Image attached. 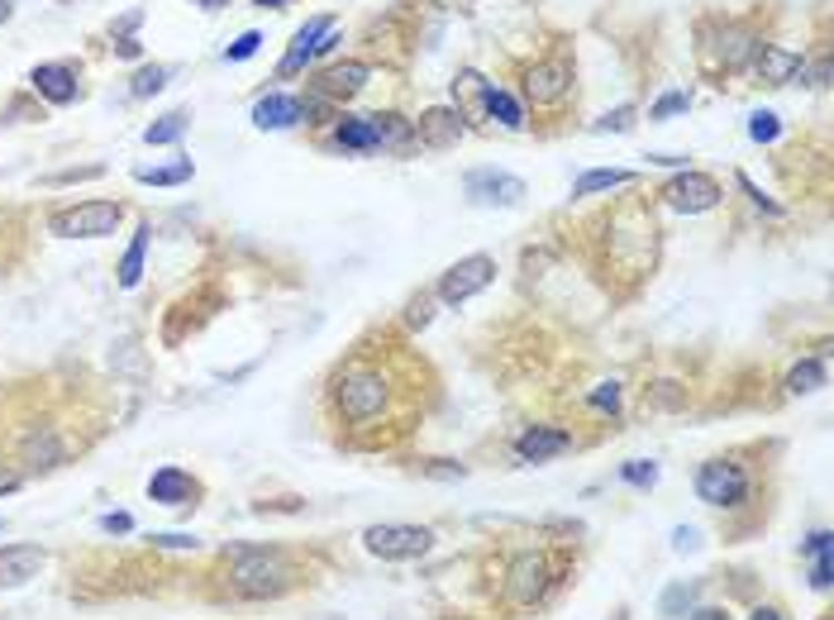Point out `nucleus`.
I'll return each instance as SVG.
<instances>
[{"label":"nucleus","instance_id":"f257e3e1","mask_svg":"<svg viewBox=\"0 0 834 620\" xmlns=\"http://www.w3.org/2000/svg\"><path fill=\"white\" fill-rule=\"evenodd\" d=\"M435 387V382H425ZM420 377L415 363L406 358V344L382 348V358H373L358 344V354H348L339 368L329 373L325 402H329V420L339 425V444L348 449H391L410 435V406L420 402Z\"/></svg>","mask_w":834,"mask_h":620},{"label":"nucleus","instance_id":"f03ea898","mask_svg":"<svg viewBox=\"0 0 834 620\" xmlns=\"http://www.w3.org/2000/svg\"><path fill=\"white\" fill-rule=\"evenodd\" d=\"M215 601H282L311 582L306 563L282 545H230L220 549V568L211 572Z\"/></svg>","mask_w":834,"mask_h":620},{"label":"nucleus","instance_id":"7ed1b4c3","mask_svg":"<svg viewBox=\"0 0 834 620\" xmlns=\"http://www.w3.org/2000/svg\"><path fill=\"white\" fill-rule=\"evenodd\" d=\"M577 559L568 549L553 545H535L510 553V563L501 572V611L510 616H539L543 607H553L558 592L572 582Z\"/></svg>","mask_w":834,"mask_h":620},{"label":"nucleus","instance_id":"20e7f679","mask_svg":"<svg viewBox=\"0 0 834 620\" xmlns=\"http://www.w3.org/2000/svg\"><path fill=\"white\" fill-rule=\"evenodd\" d=\"M692 491L701 506H711V511H720L730 520V539H734V525H740L744 511H753V468L744 464V449L734 454H715L705 458V464L692 472ZM763 516L753 511V525H759Z\"/></svg>","mask_w":834,"mask_h":620},{"label":"nucleus","instance_id":"39448f33","mask_svg":"<svg viewBox=\"0 0 834 620\" xmlns=\"http://www.w3.org/2000/svg\"><path fill=\"white\" fill-rule=\"evenodd\" d=\"M363 549L382 563H415V559H429L439 545V535L429 525H406V520H382V525H367L358 535Z\"/></svg>","mask_w":834,"mask_h":620},{"label":"nucleus","instance_id":"423d86ee","mask_svg":"<svg viewBox=\"0 0 834 620\" xmlns=\"http://www.w3.org/2000/svg\"><path fill=\"white\" fill-rule=\"evenodd\" d=\"M120 220H124L120 201H82V205H72V211L48 215V230L58 238H105L120 230Z\"/></svg>","mask_w":834,"mask_h":620},{"label":"nucleus","instance_id":"0eeeda50","mask_svg":"<svg viewBox=\"0 0 834 620\" xmlns=\"http://www.w3.org/2000/svg\"><path fill=\"white\" fill-rule=\"evenodd\" d=\"M491 282H496V258H491V253H468V258H458L435 282V296H439V306H462V301H472L477 292H487Z\"/></svg>","mask_w":834,"mask_h":620},{"label":"nucleus","instance_id":"6e6552de","mask_svg":"<svg viewBox=\"0 0 834 620\" xmlns=\"http://www.w3.org/2000/svg\"><path fill=\"white\" fill-rule=\"evenodd\" d=\"M149 501L167 506V511H196V506L205 501V482L196 472H186L182 464H163L153 477H149Z\"/></svg>","mask_w":834,"mask_h":620},{"label":"nucleus","instance_id":"1a4fd4ad","mask_svg":"<svg viewBox=\"0 0 834 620\" xmlns=\"http://www.w3.org/2000/svg\"><path fill=\"white\" fill-rule=\"evenodd\" d=\"M659 196H663V205H672V211H682V215H701V211H715L725 191H720L715 177H705V172L682 167L678 177L659 186Z\"/></svg>","mask_w":834,"mask_h":620},{"label":"nucleus","instance_id":"9d476101","mask_svg":"<svg viewBox=\"0 0 834 620\" xmlns=\"http://www.w3.org/2000/svg\"><path fill=\"white\" fill-rule=\"evenodd\" d=\"M525 182L510 177V172H496V167H472L468 177H462V196L472 205H487V211H510V205L525 201Z\"/></svg>","mask_w":834,"mask_h":620},{"label":"nucleus","instance_id":"9b49d317","mask_svg":"<svg viewBox=\"0 0 834 620\" xmlns=\"http://www.w3.org/2000/svg\"><path fill=\"white\" fill-rule=\"evenodd\" d=\"M568 91H572V68H568L563 58H553V62H535V68L525 72V101H529V105H539V110L563 105V101H568Z\"/></svg>","mask_w":834,"mask_h":620},{"label":"nucleus","instance_id":"f8f14e48","mask_svg":"<svg viewBox=\"0 0 834 620\" xmlns=\"http://www.w3.org/2000/svg\"><path fill=\"white\" fill-rule=\"evenodd\" d=\"M62 464H68V444H62V435L53 425H39L20 439V472L24 477H43Z\"/></svg>","mask_w":834,"mask_h":620},{"label":"nucleus","instance_id":"ddd939ff","mask_svg":"<svg viewBox=\"0 0 834 620\" xmlns=\"http://www.w3.org/2000/svg\"><path fill=\"white\" fill-rule=\"evenodd\" d=\"M510 449H516L520 464H549V458H563L577 449V435H568L558 425H525Z\"/></svg>","mask_w":834,"mask_h":620},{"label":"nucleus","instance_id":"4468645a","mask_svg":"<svg viewBox=\"0 0 834 620\" xmlns=\"http://www.w3.org/2000/svg\"><path fill=\"white\" fill-rule=\"evenodd\" d=\"M48 549L43 545H0V592L29 587L43 572Z\"/></svg>","mask_w":834,"mask_h":620},{"label":"nucleus","instance_id":"2eb2a0df","mask_svg":"<svg viewBox=\"0 0 834 620\" xmlns=\"http://www.w3.org/2000/svg\"><path fill=\"white\" fill-rule=\"evenodd\" d=\"M334 29V20L329 14H315V20H306L296 29V39H292V48H286V58H282V68H277V77H296L301 68H306L311 58H319V43H325V34Z\"/></svg>","mask_w":834,"mask_h":620},{"label":"nucleus","instance_id":"dca6fc26","mask_svg":"<svg viewBox=\"0 0 834 620\" xmlns=\"http://www.w3.org/2000/svg\"><path fill=\"white\" fill-rule=\"evenodd\" d=\"M458 139H462V115L448 105H435L415 120V143H425V149H454Z\"/></svg>","mask_w":834,"mask_h":620},{"label":"nucleus","instance_id":"f3484780","mask_svg":"<svg viewBox=\"0 0 834 620\" xmlns=\"http://www.w3.org/2000/svg\"><path fill=\"white\" fill-rule=\"evenodd\" d=\"M34 91L43 95V101H53V105H68L82 95V82H77V68H68V62H43V68H34Z\"/></svg>","mask_w":834,"mask_h":620},{"label":"nucleus","instance_id":"a211bd4d","mask_svg":"<svg viewBox=\"0 0 834 620\" xmlns=\"http://www.w3.org/2000/svg\"><path fill=\"white\" fill-rule=\"evenodd\" d=\"M367 77H373V68H367V62H339V68L319 72L315 91L325 95V101H353V95L367 87Z\"/></svg>","mask_w":834,"mask_h":620},{"label":"nucleus","instance_id":"6ab92c4d","mask_svg":"<svg viewBox=\"0 0 834 620\" xmlns=\"http://www.w3.org/2000/svg\"><path fill=\"white\" fill-rule=\"evenodd\" d=\"M792 77H806V58L792 53V48H777V43L759 48V82L763 87H787Z\"/></svg>","mask_w":834,"mask_h":620},{"label":"nucleus","instance_id":"aec40b11","mask_svg":"<svg viewBox=\"0 0 834 620\" xmlns=\"http://www.w3.org/2000/svg\"><path fill=\"white\" fill-rule=\"evenodd\" d=\"M334 149H344V153H377L382 149V130H377V120L373 115H344L339 124H334Z\"/></svg>","mask_w":834,"mask_h":620},{"label":"nucleus","instance_id":"412c9836","mask_svg":"<svg viewBox=\"0 0 834 620\" xmlns=\"http://www.w3.org/2000/svg\"><path fill=\"white\" fill-rule=\"evenodd\" d=\"M301 120H306V105L286 91H272L253 105V124H258V130H292V124H301Z\"/></svg>","mask_w":834,"mask_h":620},{"label":"nucleus","instance_id":"4be33fe9","mask_svg":"<svg viewBox=\"0 0 834 620\" xmlns=\"http://www.w3.org/2000/svg\"><path fill=\"white\" fill-rule=\"evenodd\" d=\"M149 244H153V225L143 220V225L134 230V238H130V248H124V258H120V286L124 292H134V286L143 282V263H149Z\"/></svg>","mask_w":834,"mask_h":620},{"label":"nucleus","instance_id":"5701e85b","mask_svg":"<svg viewBox=\"0 0 834 620\" xmlns=\"http://www.w3.org/2000/svg\"><path fill=\"white\" fill-rule=\"evenodd\" d=\"M477 95H482V110H487V115H491L496 124H501V130H510V134L525 130V105H520L510 91L482 82V91H477Z\"/></svg>","mask_w":834,"mask_h":620},{"label":"nucleus","instance_id":"b1692460","mask_svg":"<svg viewBox=\"0 0 834 620\" xmlns=\"http://www.w3.org/2000/svg\"><path fill=\"white\" fill-rule=\"evenodd\" d=\"M705 592V578H692V582H668L663 587V597H659V616H668V620H682L686 611L696 607V597Z\"/></svg>","mask_w":834,"mask_h":620},{"label":"nucleus","instance_id":"393cba45","mask_svg":"<svg viewBox=\"0 0 834 620\" xmlns=\"http://www.w3.org/2000/svg\"><path fill=\"white\" fill-rule=\"evenodd\" d=\"M616 186H634V172H624V167L582 172V177L572 182V196H597V191H616Z\"/></svg>","mask_w":834,"mask_h":620},{"label":"nucleus","instance_id":"a878e982","mask_svg":"<svg viewBox=\"0 0 834 620\" xmlns=\"http://www.w3.org/2000/svg\"><path fill=\"white\" fill-rule=\"evenodd\" d=\"M782 387H787V396H811V392H821L825 387V358L815 354V358H801L796 368L787 373V382H782Z\"/></svg>","mask_w":834,"mask_h":620},{"label":"nucleus","instance_id":"bb28decb","mask_svg":"<svg viewBox=\"0 0 834 620\" xmlns=\"http://www.w3.org/2000/svg\"><path fill=\"white\" fill-rule=\"evenodd\" d=\"M191 157H182V163H167V167H134V182H143V186H182V182H191Z\"/></svg>","mask_w":834,"mask_h":620},{"label":"nucleus","instance_id":"cd10ccee","mask_svg":"<svg viewBox=\"0 0 834 620\" xmlns=\"http://www.w3.org/2000/svg\"><path fill=\"white\" fill-rule=\"evenodd\" d=\"M659 464L653 458H630V464H620V482L624 487H634V491H653L659 487Z\"/></svg>","mask_w":834,"mask_h":620},{"label":"nucleus","instance_id":"c85d7f7f","mask_svg":"<svg viewBox=\"0 0 834 620\" xmlns=\"http://www.w3.org/2000/svg\"><path fill=\"white\" fill-rule=\"evenodd\" d=\"M186 124H191V115H186V110H167L163 120H157V124H149V130H143V139H149L153 149H157V143H176V139L186 134Z\"/></svg>","mask_w":834,"mask_h":620},{"label":"nucleus","instance_id":"c756f323","mask_svg":"<svg viewBox=\"0 0 834 620\" xmlns=\"http://www.w3.org/2000/svg\"><path fill=\"white\" fill-rule=\"evenodd\" d=\"M630 134L634 130V105H616V110H606L601 120H591V134Z\"/></svg>","mask_w":834,"mask_h":620},{"label":"nucleus","instance_id":"7c9ffc66","mask_svg":"<svg viewBox=\"0 0 834 620\" xmlns=\"http://www.w3.org/2000/svg\"><path fill=\"white\" fill-rule=\"evenodd\" d=\"M149 545H153V549H172V553H196V549H201V539H196V535H186V530H153V535H149Z\"/></svg>","mask_w":834,"mask_h":620},{"label":"nucleus","instance_id":"2f4dec72","mask_svg":"<svg viewBox=\"0 0 834 620\" xmlns=\"http://www.w3.org/2000/svg\"><path fill=\"white\" fill-rule=\"evenodd\" d=\"M435 292H420V296H410V306H406V325L410 329H425L429 321H435Z\"/></svg>","mask_w":834,"mask_h":620},{"label":"nucleus","instance_id":"473e14b6","mask_svg":"<svg viewBox=\"0 0 834 620\" xmlns=\"http://www.w3.org/2000/svg\"><path fill=\"white\" fill-rule=\"evenodd\" d=\"M167 87V68H157V62H149V68H139L134 72V95H157V91H163Z\"/></svg>","mask_w":834,"mask_h":620},{"label":"nucleus","instance_id":"72a5a7b5","mask_svg":"<svg viewBox=\"0 0 834 620\" xmlns=\"http://www.w3.org/2000/svg\"><path fill=\"white\" fill-rule=\"evenodd\" d=\"M782 134V120L773 115V110H759V115H749V139L753 143H773Z\"/></svg>","mask_w":834,"mask_h":620},{"label":"nucleus","instance_id":"f704fd0d","mask_svg":"<svg viewBox=\"0 0 834 620\" xmlns=\"http://www.w3.org/2000/svg\"><path fill=\"white\" fill-rule=\"evenodd\" d=\"M686 105H692V95H686V91H668V95H659V101L649 105V120H672V115H682Z\"/></svg>","mask_w":834,"mask_h":620},{"label":"nucleus","instance_id":"c9c22d12","mask_svg":"<svg viewBox=\"0 0 834 620\" xmlns=\"http://www.w3.org/2000/svg\"><path fill=\"white\" fill-rule=\"evenodd\" d=\"M420 477H439V482H462V477H468V468H462V464H448V458H425V464H420Z\"/></svg>","mask_w":834,"mask_h":620},{"label":"nucleus","instance_id":"e433bc0d","mask_svg":"<svg viewBox=\"0 0 834 620\" xmlns=\"http://www.w3.org/2000/svg\"><path fill=\"white\" fill-rule=\"evenodd\" d=\"M587 406L591 410H611V416H616V410H620V382H601L597 392H587Z\"/></svg>","mask_w":834,"mask_h":620},{"label":"nucleus","instance_id":"4c0bfd02","mask_svg":"<svg viewBox=\"0 0 834 620\" xmlns=\"http://www.w3.org/2000/svg\"><path fill=\"white\" fill-rule=\"evenodd\" d=\"M806 582H811V592H830V587H834V563H830V553H821V559H811Z\"/></svg>","mask_w":834,"mask_h":620},{"label":"nucleus","instance_id":"58836bf2","mask_svg":"<svg viewBox=\"0 0 834 620\" xmlns=\"http://www.w3.org/2000/svg\"><path fill=\"white\" fill-rule=\"evenodd\" d=\"M95 525H101V535H110V539L134 535V516H130V511H105V516L95 520Z\"/></svg>","mask_w":834,"mask_h":620},{"label":"nucleus","instance_id":"ea45409f","mask_svg":"<svg viewBox=\"0 0 834 620\" xmlns=\"http://www.w3.org/2000/svg\"><path fill=\"white\" fill-rule=\"evenodd\" d=\"M258 43H263V34H258V29H248V34H238L230 48H224V58H230V62H244V58L258 53Z\"/></svg>","mask_w":834,"mask_h":620},{"label":"nucleus","instance_id":"a19ab883","mask_svg":"<svg viewBox=\"0 0 834 620\" xmlns=\"http://www.w3.org/2000/svg\"><path fill=\"white\" fill-rule=\"evenodd\" d=\"M834 549V535L830 530H811L806 539H801V559H821V553Z\"/></svg>","mask_w":834,"mask_h":620},{"label":"nucleus","instance_id":"79ce46f5","mask_svg":"<svg viewBox=\"0 0 834 620\" xmlns=\"http://www.w3.org/2000/svg\"><path fill=\"white\" fill-rule=\"evenodd\" d=\"M672 549H678V553H696L701 549V535L692 530V525H678V530H672Z\"/></svg>","mask_w":834,"mask_h":620},{"label":"nucleus","instance_id":"37998d69","mask_svg":"<svg viewBox=\"0 0 834 620\" xmlns=\"http://www.w3.org/2000/svg\"><path fill=\"white\" fill-rule=\"evenodd\" d=\"M740 186H744V196H749L753 205H759V211H767V215H782V205H777V201H767L763 191H759V186H753V182L744 177V172H740Z\"/></svg>","mask_w":834,"mask_h":620},{"label":"nucleus","instance_id":"c03bdc74","mask_svg":"<svg viewBox=\"0 0 834 620\" xmlns=\"http://www.w3.org/2000/svg\"><path fill=\"white\" fill-rule=\"evenodd\" d=\"M20 487H24V472L10 468V464H0V497H14Z\"/></svg>","mask_w":834,"mask_h":620},{"label":"nucleus","instance_id":"a18cd8bd","mask_svg":"<svg viewBox=\"0 0 834 620\" xmlns=\"http://www.w3.org/2000/svg\"><path fill=\"white\" fill-rule=\"evenodd\" d=\"M749 620H792V616H787V607H782V601H763V607H753Z\"/></svg>","mask_w":834,"mask_h":620},{"label":"nucleus","instance_id":"49530a36","mask_svg":"<svg viewBox=\"0 0 834 620\" xmlns=\"http://www.w3.org/2000/svg\"><path fill=\"white\" fill-rule=\"evenodd\" d=\"M682 620H734V616H730V607H692Z\"/></svg>","mask_w":834,"mask_h":620},{"label":"nucleus","instance_id":"de8ad7c7","mask_svg":"<svg viewBox=\"0 0 834 620\" xmlns=\"http://www.w3.org/2000/svg\"><path fill=\"white\" fill-rule=\"evenodd\" d=\"M649 163H659V167H686V157H682V153H649Z\"/></svg>","mask_w":834,"mask_h":620},{"label":"nucleus","instance_id":"09e8293b","mask_svg":"<svg viewBox=\"0 0 834 620\" xmlns=\"http://www.w3.org/2000/svg\"><path fill=\"white\" fill-rule=\"evenodd\" d=\"M815 87H830V62H815Z\"/></svg>","mask_w":834,"mask_h":620},{"label":"nucleus","instance_id":"8fccbe9b","mask_svg":"<svg viewBox=\"0 0 834 620\" xmlns=\"http://www.w3.org/2000/svg\"><path fill=\"white\" fill-rule=\"evenodd\" d=\"M115 48H120V53H124V58H139V43H134V39H120Z\"/></svg>","mask_w":834,"mask_h":620},{"label":"nucleus","instance_id":"3c124183","mask_svg":"<svg viewBox=\"0 0 834 620\" xmlns=\"http://www.w3.org/2000/svg\"><path fill=\"white\" fill-rule=\"evenodd\" d=\"M196 6H201V10H224L230 0H196Z\"/></svg>","mask_w":834,"mask_h":620},{"label":"nucleus","instance_id":"603ef678","mask_svg":"<svg viewBox=\"0 0 834 620\" xmlns=\"http://www.w3.org/2000/svg\"><path fill=\"white\" fill-rule=\"evenodd\" d=\"M258 10H277V6H286V0H253Z\"/></svg>","mask_w":834,"mask_h":620},{"label":"nucleus","instance_id":"864d4df0","mask_svg":"<svg viewBox=\"0 0 834 620\" xmlns=\"http://www.w3.org/2000/svg\"><path fill=\"white\" fill-rule=\"evenodd\" d=\"M10 20V0H0V24H6Z\"/></svg>","mask_w":834,"mask_h":620},{"label":"nucleus","instance_id":"5fc2aeb1","mask_svg":"<svg viewBox=\"0 0 834 620\" xmlns=\"http://www.w3.org/2000/svg\"><path fill=\"white\" fill-rule=\"evenodd\" d=\"M611 620H630V607H616V616Z\"/></svg>","mask_w":834,"mask_h":620},{"label":"nucleus","instance_id":"6e6d98bb","mask_svg":"<svg viewBox=\"0 0 834 620\" xmlns=\"http://www.w3.org/2000/svg\"><path fill=\"white\" fill-rule=\"evenodd\" d=\"M821 620H834V611H821Z\"/></svg>","mask_w":834,"mask_h":620},{"label":"nucleus","instance_id":"4d7b16f0","mask_svg":"<svg viewBox=\"0 0 834 620\" xmlns=\"http://www.w3.org/2000/svg\"><path fill=\"white\" fill-rule=\"evenodd\" d=\"M0 530H6V520H0Z\"/></svg>","mask_w":834,"mask_h":620}]
</instances>
